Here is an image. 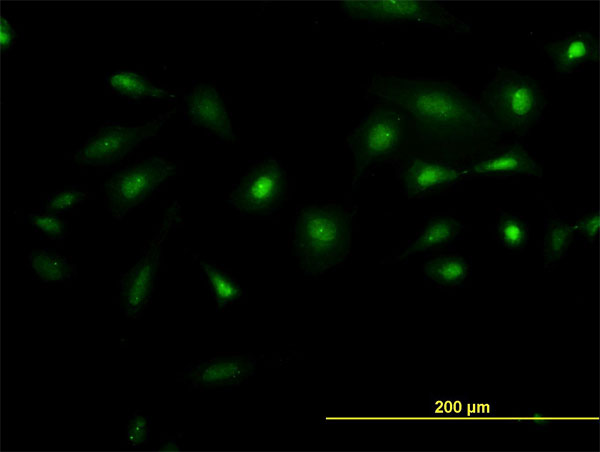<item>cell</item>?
<instances>
[{
	"label": "cell",
	"instance_id": "obj_9",
	"mask_svg": "<svg viewBox=\"0 0 600 452\" xmlns=\"http://www.w3.org/2000/svg\"><path fill=\"white\" fill-rule=\"evenodd\" d=\"M174 218V210L167 217L157 236L135 266L122 280L121 295L124 312L128 317L135 318L146 307L156 278L159 265L161 244Z\"/></svg>",
	"mask_w": 600,
	"mask_h": 452
},
{
	"label": "cell",
	"instance_id": "obj_22",
	"mask_svg": "<svg viewBox=\"0 0 600 452\" xmlns=\"http://www.w3.org/2000/svg\"><path fill=\"white\" fill-rule=\"evenodd\" d=\"M150 437V421L140 413H134L126 426L125 445L130 448H140L147 444Z\"/></svg>",
	"mask_w": 600,
	"mask_h": 452
},
{
	"label": "cell",
	"instance_id": "obj_20",
	"mask_svg": "<svg viewBox=\"0 0 600 452\" xmlns=\"http://www.w3.org/2000/svg\"><path fill=\"white\" fill-rule=\"evenodd\" d=\"M496 229L499 242L508 250H523L529 241L528 226L514 215L501 214Z\"/></svg>",
	"mask_w": 600,
	"mask_h": 452
},
{
	"label": "cell",
	"instance_id": "obj_7",
	"mask_svg": "<svg viewBox=\"0 0 600 452\" xmlns=\"http://www.w3.org/2000/svg\"><path fill=\"white\" fill-rule=\"evenodd\" d=\"M285 172L276 159L254 165L230 196L234 208L247 215L273 212L285 194Z\"/></svg>",
	"mask_w": 600,
	"mask_h": 452
},
{
	"label": "cell",
	"instance_id": "obj_13",
	"mask_svg": "<svg viewBox=\"0 0 600 452\" xmlns=\"http://www.w3.org/2000/svg\"><path fill=\"white\" fill-rule=\"evenodd\" d=\"M517 174L541 176V167L519 144L497 155L479 160L463 171V175L476 177H504Z\"/></svg>",
	"mask_w": 600,
	"mask_h": 452
},
{
	"label": "cell",
	"instance_id": "obj_5",
	"mask_svg": "<svg viewBox=\"0 0 600 452\" xmlns=\"http://www.w3.org/2000/svg\"><path fill=\"white\" fill-rule=\"evenodd\" d=\"M402 134V115L393 107L376 108L364 117L348 138L355 160V178L373 163L395 153Z\"/></svg>",
	"mask_w": 600,
	"mask_h": 452
},
{
	"label": "cell",
	"instance_id": "obj_15",
	"mask_svg": "<svg viewBox=\"0 0 600 452\" xmlns=\"http://www.w3.org/2000/svg\"><path fill=\"white\" fill-rule=\"evenodd\" d=\"M462 229V224L454 218H433L419 232L414 241L406 247L399 258L447 245L458 237Z\"/></svg>",
	"mask_w": 600,
	"mask_h": 452
},
{
	"label": "cell",
	"instance_id": "obj_1",
	"mask_svg": "<svg viewBox=\"0 0 600 452\" xmlns=\"http://www.w3.org/2000/svg\"><path fill=\"white\" fill-rule=\"evenodd\" d=\"M371 92L403 110L422 139L432 144L469 142L496 127L470 95L446 81L384 77L373 82Z\"/></svg>",
	"mask_w": 600,
	"mask_h": 452
},
{
	"label": "cell",
	"instance_id": "obj_28",
	"mask_svg": "<svg viewBox=\"0 0 600 452\" xmlns=\"http://www.w3.org/2000/svg\"><path fill=\"white\" fill-rule=\"evenodd\" d=\"M528 420L532 422L533 426H538V429H542L543 426H547L550 421V418L545 413L542 412H529Z\"/></svg>",
	"mask_w": 600,
	"mask_h": 452
},
{
	"label": "cell",
	"instance_id": "obj_4",
	"mask_svg": "<svg viewBox=\"0 0 600 452\" xmlns=\"http://www.w3.org/2000/svg\"><path fill=\"white\" fill-rule=\"evenodd\" d=\"M341 11L348 17L374 23H410L455 33H469L470 25L433 1H343Z\"/></svg>",
	"mask_w": 600,
	"mask_h": 452
},
{
	"label": "cell",
	"instance_id": "obj_19",
	"mask_svg": "<svg viewBox=\"0 0 600 452\" xmlns=\"http://www.w3.org/2000/svg\"><path fill=\"white\" fill-rule=\"evenodd\" d=\"M109 84L117 92L133 98H163L168 92L153 85L144 76L133 71H117L109 77Z\"/></svg>",
	"mask_w": 600,
	"mask_h": 452
},
{
	"label": "cell",
	"instance_id": "obj_16",
	"mask_svg": "<svg viewBox=\"0 0 600 452\" xmlns=\"http://www.w3.org/2000/svg\"><path fill=\"white\" fill-rule=\"evenodd\" d=\"M425 278L442 287H456L468 278L470 264L458 254L434 256L423 264Z\"/></svg>",
	"mask_w": 600,
	"mask_h": 452
},
{
	"label": "cell",
	"instance_id": "obj_10",
	"mask_svg": "<svg viewBox=\"0 0 600 452\" xmlns=\"http://www.w3.org/2000/svg\"><path fill=\"white\" fill-rule=\"evenodd\" d=\"M191 120L226 140L235 137L226 107L217 90L206 84L196 86L187 99Z\"/></svg>",
	"mask_w": 600,
	"mask_h": 452
},
{
	"label": "cell",
	"instance_id": "obj_27",
	"mask_svg": "<svg viewBox=\"0 0 600 452\" xmlns=\"http://www.w3.org/2000/svg\"><path fill=\"white\" fill-rule=\"evenodd\" d=\"M0 33L1 48L7 50L14 41V30L4 16L1 17Z\"/></svg>",
	"mask_w": 600,
	"mask_h": 452
},
{
	"label": "cell",
	"instance_id": "obj_25",
	"mask_svg": "<svg viewBox=\"0 0 600 452\" xmlns=\"http://www.w3.org/2000/svg\"><path fill=\"white\" fill-rule=\"evenodd\" d=\"M29 220L33 226L40 229L51 238H61L64 234L63 221L53 213L30 214Z\"/></svg>",
	"mask_w": 600,
	"mask_h": 452
},
{
	"label": "cell",
	"instance_id": "obj_23",
	"mask_svg": "<svg viewBox=\"0 0 600 452\" xmlns=\"http://www.w3.org/2000/svg\"><path fill=\"white\" fill-rule=\"evenodd\" d=\"M468 404L467 395L458 398L436 397L433 394L429 395V413L430 415H448V414H464Z\"/></svg>",
	"mask_w": 600,
	"mask_h": 452
},
{
	"label": "cell",
	"instance_id": "obj_11",
	"mask_svg": "<svg viewBox=\"0 0 600 452\" xmlns=\"http://www.w3.org/2000/svg\"><path fill=\"white\" fill-rule=\"evenodd\" d=\"M553 69L560 74H569L599 57L597 39L588 31L570 33L546 48Z\"/></svg>",
	"mask_w": 600,
	"mask_h": 452
},
{
	"label": "cell",
	"instance_id": "obj_18",
	"mask_svg": "<svg viewBox=\"0 0 600 452\" xmlns=\"http://www.w3.org/2000/svg\"><path fill=\"white\" fill-rule=\"evenodd\" d=\"M574 235L571 225L559 220L552 221L546 226L542 244L545 266H552L566 256Z\"/></svg>",
	"mask_w": 600,
	"mask_h": 452
},
{
	"label": "cell",
	"instance_id": "obj_12",
	"mask_svg": "<svg viewBox=\"0 0 600 452\" xmlns=\"http://www.w3.org/2000/svg\"><path fill=\"white\" fill-rule=\"evenodd\" d=\"M462 176L463 172L450 165L416 158L404 172V192L410 197L425 195L456 183Z\"/></svg>",
	"mask_w": 600,
	"mask_h": 452
},
{
	"label": "cell",
	"instance_id": "obj_26",
	"mask_svg": "<svg viewBox=\"0 0 600 452\" xmlns=\"http://www.w3.org/2000/svg\"><path fill=\"white\" fill-rule=\"evenodd\" d=\"M599 213L589 214L571 225L574 233L580 234L586 240L594 241L599 233Z\"/></svg>",
	"mask_w": 600,
	"mask_h": 452
},
{
	"label": "cell",
	"instance_id": "obj_6",
	"mask_svg": "<svg viewBox=\"0 0 600 452\" xmlns=\"http://www.w3.org/2000/svg\"><path fill=\"white\" fill-rule=\"evenodd\" d=\"M173 173L165 159L154 157L115 174L106 186L108 209L120 219Z\"/></svg>",
	"mask_w": 600,
	"mask_h": 452
},
{
	"label": "cell",
	"instance_id": "obj_8",
	"mask_svg": "<svg viewBox=\"0 0 600 452\" xmlns=\"http://www.w3.org/2000/svg\"><path fill=\"white\" fill-rule=\"evenodd\" d=\"M167 117L168 115L139 126H107L83 145L77 160L92 166L111 164L143 141L154 137Z\"/></svg>",
	"mask_w": 600,
	"mask_h": 452
},
{
	"label": "cell",
	"instance_id": "obj_3",
	"mask_svg": "<svg viewBox=\"0 0 600 452\" xmlns=\"http://www.w3.org/2000/svg\"><path fill=\"white\" fill-rule=\"evenodd\" d=\"M483 100L495 126L524 134L542 116L545 98L537 83L515 70L501 69L486 84Z\"/></svg>",
	"mask_w": 600,
	"mask_h": 452
},
{
	"label": "cell",
	"instance_id": "obj_2",
	"mask_svg": "<svg viewBox=\"0 0 600 452\" xmlns=\"http://www.w3.org/2000/svg\"><path fill=\"white\" fill-rule=\"evenodd\" d=\"M295 247L302 267L319 273L338 264L349 249V223L340 210L309 207L297 218Z\"/></svg>",
	"mask_w": 600,
	"mask_h": 452
},
{
	"label": "cell",
	"instance_id": "obj_14",
	"mask_svg": "<svg viewBox=\"0 0 600 452\" xmlns=\"http://www.w3.org/2000/svg\"><path fill=\"white\" fill-rule=\"evenodd\" d=\"M250 362L236 357H220L201 361L189 368L187 377L196 387L234 385L251 372Z\"/></svg>",
	"mask_w": 600,
	"mask_h": 452
},
{
	"label": "cell",
	"instance_id": "obj_17",
	"mask_svg": "<svg viewBox=\"0 0 600 452\" xmlns=\"http://www.w3.org/2000/svg\"><path fill=\"white\" fill-rule=\"evenodd\" d=\"M28 263L43 282H65L74 275V268L68 259L50 249L31 251Z\"/></svg>",
	"mask_w": 600,
	"mask_h": 452
},
{
	"label": "cell",
	"instance_id": "obj_21",
	"mask_svg": "<svg viewBox=\"0 0 600 452\" xmlns=\"http://www.w3.org/2000/svg\"><path fill=\"white\" fill-rule=\"evenodd\" d=\"M201 266L208 278L218 305L224 306L239 296V286L226 273L208 263H201Z\"/></svg>",
	"mask_w": 600,
	"mask_h": 452
},
{
	"label": "cell",
	"instance_id": "obj_24",
	"mask_svg": "<svg viewBox=\"0 0 600 452\" xmlns=\"http://www.w3.org/2000/svg\"><path fill=\"white\" fill-rule=\"evenodd\" d=\"M85 193L77 189H65L52 194L46 204V209L53 212H63L83 201Z\"/></svg>",
	"mask_w": 600,
	"mask_h": 452
}]
</instances>
